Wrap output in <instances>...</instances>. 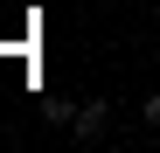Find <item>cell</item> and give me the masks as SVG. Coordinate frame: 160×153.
<instances>
[{"label":"cell","instance_id":"7a4b0ae2","mask_svg":"<svg viewBox=\"0 0 160 153\" xmlns=\"http://www.w3.org/2000/svg\"><path fill=\"white\" fill-rule=\"evenodd\" d=\"M139 118H146L153 132H160V97H146V105H139Z\"/></svg>","mask_w":160,"mask_h":153},{"label":"cell","instance_id":"6da1fadb","mask_svg":"<svg viewBox=\"0 0 160 153\" xmlns=\"http://www.w3.org/2000/svg\"><path fill=\"white\" fill-rule=\"evenodd\" d=\"M70 132L84 139V146H91V139H104V132H112V105H77V118H70Z\"/></svg>","mask_w":160,"mask_h":153}]
</instances>
